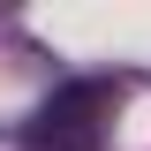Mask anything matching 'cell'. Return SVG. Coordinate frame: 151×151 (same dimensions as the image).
I'll return each instance as SVG.
<instances>
[]
</instances>
